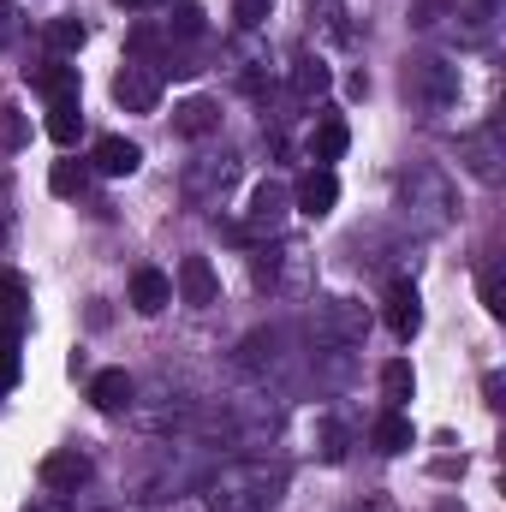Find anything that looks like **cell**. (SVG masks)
I'll use <instances>...</instances> for the list:
<instances>
[{
	"instance_id": "6da1fadb",
	"label": "cell",
	"mask_w": 506,
	"mask_h": 512,
	"mask_svg": "<svg viewBox=\"0 0 506 512\" xmlns=\"http://www.w3.org/2000/svg\"><path fill=\"white\" fill-rule=\"evenodd\" d=\"M274 489L280 477H268L262 465H233L209 483V507L215 512H268L274 507Z\"/></svg>"
},
{
	"instance_id": "7a4b0ae2",
	"label": "cell",
	"mask_w": 506,
	"mask_h": 512,
	"mask_svg": "<svg viewBox=\"0 0 506 512\" xmlns=\"http://www.w3.org/2000/svg\"><path fill=\"white\" fill-rule=\"evenodd\" d=\"M173 292H179V304L209 310V304L221 298V274H215V262H209V256H185L179 274H173Z\"/></svg>"
},
{
	"instance_id": "3957f363",
	"label": "cell",
	"mask_w": 506,
	"mask_h": 512,
	"mask_svg": "<svg viewBox=\"0 0 506 512\" xmlns=\"http://www.w3.org/2000/svg\"><path fill=\"white\" fill-rule=\"evenodd\" d=\"M334 203H340V179H334V167H310V173L298 179V191H292V209L310 215V221L334 215Z\"/></svg>"
},
{
	"instance_id": "277c9868",
	"label": "cell",
	"mask_w": 506,
	"mask_h": 512,
	"mask_svg": "<svg viewBox=\"0 0 506 512\" xmlns=\"http://www.w3.org/2000/svg\"><path fill=\"white\" fill-rule=\"evenodd\" d=\"M114 102H120L126 114H155V102H161V78L137 60V66H126V72L114 78Z\"/></svg>"
},
{
	"instance_id": "5b68a950",
	"label": "cell",
	"mask_w": 506,
	"mask_h": 512,
	"mask_svg": "<svg viewBox=\"0 0 506 512\" xmlns=\"http://www.w3.org/2000/svg\"><path fill=\"white\" fill-rule=\"evenodd\" d=\"M84 483H90V459H84L78 447H60V453L42 459V489H54V495H78Z\"/></svg>"
},
{
	"instance_id": "8992f818",
	"label": "cell",
	"mask_w": 506,
	"mask_h": 512,
	"mask_svg": "<svg viewBox=\"0 0 506 512\" xmlns=\"http://www.w3.org/2000/svg\"><path fill=\"white\" fill-rule=\"evenodd\" d=\"M90 167H96V173H108V179H131V173L143 167V149H137L131 137H96Z\"/></svg>"
},
{
	"instance_id": "52a82bcc",
	"label": "cell",
	"mask_w": 506,
	"mask_h": 512,
	"mask_svg": "<svg viewBox=\"0 0 506 512\" xmlns=\"http://www.w3.org/2000/svg\"><path fill=\"white\" fill-rule=\"evenodd\" d=\"M387 328H393L399 340H411V334L423 328V298H417L411 280H393V286H387Z\"/></svg>"
},
{
	"instance_id": "ba28073f",
	"label": "cell",
	"mask_w": 506,
	"mask_h": 512,
	"mask_svg": "<svg viewBox=\"0 0 506 512\" xmlns=\"http://www.w3.org/2000/svg\"><path fill=\"white\" fill-rule=\"evenodd\" d=\"M286 203H292V197H286V185H274V179H262V185H256L251 191V221H245V233H274V227H280V221H286Z\"/></svg>"
},
{
	"instance_id": "9c48e42d",
	"label": "cell",
	"mask_w": 506,
	"mask_h": 512,
	"mask_svg": "<svg viewBox=\"0 0 506 512\" xmlns=\"http://www.w3.org/2000/svg\"><path fill=\"white\" fill-rule=\"evenodd\" d=\"M167 304H173V280H167L161 268H137V274H131V310L161 316Z\"/></svg>"
},
{
	"instance_id": "30bf717a",
	"label": "cell",
	"mask_w": 506,
	"mask_h": 512,
	"mask_svg": "<svg viewBox=\"0 0 506 512\" xmlns=\"http://www.w3.org/2000/svg\"><path fill=\"white\" fill-rule=\"evenodd\" d=\"M316 316H322V328H328L334 340H364V310H358L352 298H322Z\"/></svg>"
},
{
	"instance_id": "8fae6325",
	"label": "cell",
	"mask_w": 506,
	"mask_h": 512,
	"mask_svg": "<svg viewBox=\"0 0 506 512\" xmlns=\"http://www.w3.org/2000/svg\"><path fill=\"white\" fill-rule=\"evenodd\" d=\"M24 316H30V286L18 274H0V334H24Z\"/></svg>"
},
{
	"instance_id": "7c38bea8",
	"label": "cell",
	"mask_w": 506,
	"mask_h": 512,
	"mask_svg": "<svg viewBox=\"0 0 506 512\" xmlns=\"http://www.w3.org/2000/svg\"><path fill=\"white\" fill-rule=\"evenodd\" d=\"M215 126H221V108H215L209 96H191V102L173 108V131H179V137H209Z\"/></svg>"
},
{
	"instance_id": "4fadbf2b",
	"label": "cell",
	"mask_w": 506,
	"mask_h": 512,
	"mask_svg": "<svg viewBox=\"0 0 506 512\" xmlns=\"http://www.w3.org/2000/svg\"><path fill=\"white\" fill-rule=\"evenodd\" d=\"M90 405H96V411H126L131 405V376L126 370H96V376H90Z\"/></svg>"
},
{
	"instance_id": "5bb4252c",
	"label": "cell",
	"mask_w": 506,
	"mask_h": 512,
	"mask_svg": "<svg viewBox=\"0 0 506 512\" xmlns=\"http://www.w3.org/2000/svg\"><path fill=\"white\" fill-rule=\"evenodd\" d=\"M370 441H376V453H411L417 447V429H411L405 411H387L376 429H370Z\"/></svg>"
},
{
	"instance_id": "9a60e30c",
	"label": "cell",
	"mask_w": 506,
	"mask_h": 512,
	"mask_svg": "<svg viewBox=\"0 0 506 512\" xmlns=\"http://www.w3.org/2000/svg\"><path fill=\"white\" fill-rule=\"evenodd\" d=\"M346 143H352L346 120H322L316 137H310V161H316V167H328V161H340V155H346Z\"/></svg>"
},
{
	"instance_id": "2e32d148",
	"label": "cell",
	"mask_w": 506,
	"mask_h": 512,
	"mask_svg": "<svg viewBox=\"0 0 506 512\" xmlns=\"http://www.w3.org/2000/svg\"><path fill=\"white\" fill-rule=\"evenodd\" d=\"M36 84H42L48 102H78V66H66V60H48L36 72Z\"/></svg>"
},
{
	"instance_id": "e0dca14e",
	"label": "cell",
	"mask_w": 506,
	"mask_h": 512,
	"mask_svg": "<svg viewBox=\"0 0 506 512\" xmlns=\"http://www.w3.org/2000/svg\"><path fill=\"white\" fill-rule=\"evenodd\" d=\"M328 84H334V72H328L316 54H298V60H292V90H298V96H328Z\"/></svg>"
},
{
	"instance_id": "ac0fdd59",
	"label": "cell",
	"mask_w": 506,
	"mask_h": 512,
	"mask_svg": "<svg viewBox=\"0 0 506 512\" xmlns=\"http://www.w3.org/2000/svg\"><path fill=\"white\" fill-rule=\"evenodd\" d=\"M48 191H54V197H84V191H90V167L72 161V155L54 161V167H48Z\"/></svg>"
},
{
	"instance_id": "d6986e66",
	"label": "cell",
	"mask_w": 506,
	"mask_h": 512,
	"mask_svg": "<svg viewBox=\"0 0 506 512\" xmlns=\"http://www.w3.org/2000/svg\"><path fill=\"white\" fill-rule=\"evenodd\" d=\"M411 393H417V370H411L405 358H393V364H381V399H387L393 411H399V405H405Z\"/></svg>"
},
{
	"instance_id": "ffe728a7",
	"label": "cell",
	"mask_w": 506,
	"mask_h": 512,
	"mask_svg": "<svg viewBox=\"0 0 506 512\" xmlns=\"http://www.w3.org/2000/svg\"><path fill=\"white\" fill-rule=\"evenodd\" d=\"M78 131H84L78 102H48V137H54L60 149H72V143H78Z\"/></svg>"
},
{
	"instance_id": "44dd1931",
	"label": "cell",
	"mask_w": 506,
	"mask_h": 512,
	"mask_svg": "<svg viewBox=\"0 0 506 512\" xmlns=\"http://www.w3.org/2000/svg\"><path fill=\"white\" fill-rule=\"evenodd\" d=\"M84 42H90V30H84L78 18H54V24H48V48H54V60H72Z\"/></svg>"
},
{
	"instance_id": "7402d4cb",
	"label": "cell",
	"mask_w": 506,
	"mask_h": 512,
	"mask_svg": "<svg viewBox=\"0 0 506 512\" xmlns=\"http://www.w3.org/2000/svg\"><path fill=\"white\" fill-rule=\"evenodd\" d=\"M417 84H423L435 102H447V96L459 90V78H453V66H447V60H417Z\"/></svg>"
},
{
	"instance_id": "603a6c76",
	"label": "cell",
	"mask_w": 506,
	"mask_h": 512,
	"mask_svg": "<svg viewBox=\"0 0 506 512\" xmlns=\"http://www.w3.org/2000/svg\"><path fill=\"white\" fill-rule=\"evenodd\" d=\"M477 292H483V310H489V316H506V268H501V262H489V268H483Z\"/></svg>"
},
{
	"instance_id": "cb8c5ba5",
	"label": "cell",
	"mask_w": 506,
	"mask_h": 512,
	"mask_svg": "<svg viewBox=\"0 0 506 512\" xmlns=\"http://www.w3.org/2000/svg\"><path fill=\"white\" fill-rule=\"evenodd\" d=\"M465 155H471V173H477V179H501V167H495V131L471 137V143H465Z\"/></svg>"
},
{
	"instance_id": "d4e9b609",
	"label": "cell",
	"mask_w": 506,
	"mask_h": 512,
	"mask_svg": "<svg viewBox=\"0 0 506 512\" xmlns=\"http://www.w3.org/2000/svg\"><path fill=\"white\" fill-rule=\"evenodd\" d=\"M167 36H179V42H191V36H203V6H191V0H179V6H173V18H167Z\"/></svg>"
},
{
	"instance_id": "484cf974",
	"label": "cell",
	"mask_w": 506,
	"mask_h": 512,
	"mask_svg": "<svg viewBox=\"0 0 506 512\" xmlns=\"http://www.w3.org/2000/svg\"><path fill=\"white\" fill-rule=\"evenodd\" d=\"M227 179H233V161H215L209 173H185V191L191 197H209V191H227Z\"/></svg>"
},
{
	"instance_id": "4316f807",
	"label": "cell",
	"mask_w": 506,
	"mask_h": 512,
	"mask_svg": "<svg viewBox=\"0 0 506 512\" xmlns=\"http://www.w3.org/2000/svg\"><path fill=\"white\" fill-rule=\"evenodd\" d=\"M24 143H30L24 114H18V108H0V149H24Z\"/></svg>"
},
{
	"instance_id": "83f0119b",
	"label": "cell",
	"mask_w": 506,
	"mask_h": 512,
	"mask_svg": "<svg viewBox=\"0 0 506 512\" xmlns=\"http://www.w3.org/2000/svg\"><path fill=\"white\" fill-rule=\"evenodd\" d=\"M233 12H239V24H245V30H256V24L268 18V0H239Z\"/></svg>"
},
{
	"instance_id": "f1b7e54d",
	"label": "cell",
	"mask_w": 506,
	"mask_h": 512,
	"mask_svg": "<svg viewBox=\"0 0 506 512\" xmlns=\"http://www.w3.org/2000/svg\"><path fill=\"white\" fill-rule=\"evenodd\" d=\"M346 96H358V102H364V96H370V78H364V72H352V78H346Z\"/></svg>"
},
{
	"instance_id": "f546056e",
	"label": "cell",
	"mask_w": 506,
	"mask_h": 512,
	"mask_svg": "<svg viewBox=\"0 0 506 512\" xmlns=\"http://www.w3.org/2000/svg\"><path fill=\"white\" fill-rule=\"evenodd\" d=\"M24 512H66V507H60V501L48 495V501H30V507H24Z\"/></svg>"
},
{
	"instance_id": "4dcf8cb0",
	"label": "cell",
	"mask_w": 506,
	"mask_h": 512,
	"mask_svg": "<svg viewBox=\"0 0 506 512\" xmlns=\"http://www.w3.org/2000/svg\"><path fill=\"white\" fill-rule=\"evenodd\" d=\"M120 6H137L143 12V6H167V0H120Z\"/></svg>"
}]
</instances>
